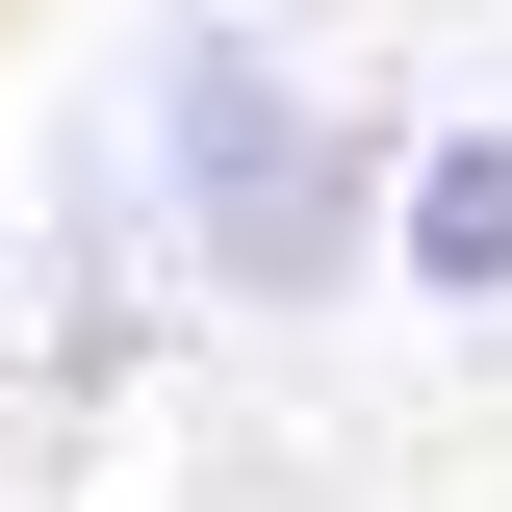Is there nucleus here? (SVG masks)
<instances>
[{
	"mask_svg": "<svg viewBox=\"0 0 512 512\" xmlns=\"http://www.w3.org/2000/svg\"><path fill=\"white\" fill-rule=\"evenodd\" d=\"M128 103H154V205H180L205 308H333L384 256V128L333 103L282 26H231V0H180L154 52H128Z\"/></svg>",
	"mask_w": 512,
	"mask_h": 512,
	"instance_id": "1",
	"label": "nucleus"
},
{
	"mask_svg": "<svg viewBox=\"0 0 512 512\" xmlns=\"http://www.w3.org/2000/svg\"><path fill=\"white\" fill-rule=\"evenodd\" d=\"M384 282H410V308H512V128L487 103L384 154Z\"/></svg>",
	"mask_w": 512,
	"mask_h": 512,
	"instance_id": "2",
	"label": "nucleus"
}]
</instances>
